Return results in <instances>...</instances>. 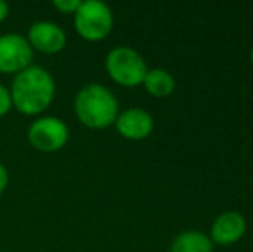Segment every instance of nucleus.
Masks as SVG:
<instances>
[{
  "mask_svg": "<svg viewBox=\"0 0 253 252\" xmlns=\"http://www.w3.org/2000/svg\"><path fill=\"white\" fill-rule=\"evenodd\" d=\"M12 109V99H10V92L7 87L0 83V118L7 116Z\"/></svg>",
  "mask_w": 253,
  "mask_h": 252,
  "instance_id": "obj_13",
  "label": "nucleus"
},
{
  "mask_svg": "<svg viewBox=\"0 0 253 252\" xmlns=\"http://www.w3.org/2000/svg\"><path fill=\"white\" fill-rule=\"evenodd\" d=\"M74 30L83 40L100 42L114 28L112 9L102 0H84L74 12Z\"/></svg>",
  "mask_w": 253,
  "mask_h": 252,
  "instance_id": "obj_4",
  "label": "nucleus"
},
{
  "mask_svg": "<svg viewBox=\"0 0 253 252\" xmlns=\"http://www.w3.org/2000/svg\"><path fill=\"white\" fill-rule=\"evenodd\" d=\"M28 142L38 152L52 154L64 149L69 142V126L57 116H40L28 128Z\"/></svg>",
  "mask_w": 253,
  "mask_h": 252,
  "instance_id": "obj_5",
  "label": "nucleus"
},
{
  "mask_svg": "<svg viewBox=\"0 0 253 252\" xmlns=\"http://www.w3.org/2000/svg\"><path fill=\"white\" fill-rule=\"evenodd\" d=\"M153 125L155 123H153L152 114L143 107H129L119 111L116 123H114L121 137L133 142L145 140L153 131Z\"/></svg>",
  "mask_w": 253,
  "mask_h": 252,
  "instance_id": "obj_8",
  "label": "nucleus"
},
{
  "mask_svg": "<svg viewBox=\"0 0 253 252\" xmlns=\"http://www.w3.org/2000/svg\"><path fill=\"white\" fill-rule=\"evenodd\" d=\"M141 85H143L145 90H147L152 97L164 99V97H169L174 92V88H176V80H174V76L167 69L153 67V69L147 71L145 80Z\"/></svg>",
  "mask_w": 253,
  "mask_h": 252,
  "instance_id": "obj_11",
  "label": "nucleus"
},
{
  "mask_svg": "<svg viewBox=\"0 0 253 252\" xmlns=\"http://www.w3.org/2000/svg\"><path fill=\"white\" fill-rule=\"evenodd\" d=\"M250 61H252V64H253V47H252V50H250Z\"/></svg>",
  "mask_w": 253,
  "mask_h": 252,
  "instance_id": "obj_16",
  "label": "nucleus"
},
{
  "mask_svg": "<svg viewBox=\"0 0 253 252\" xmlns=\"http://www.w3.org/2000/svg\"><path fill=\"white\" fill-rule=\"evenodd\" d=\"M53 9H57L62 14H73L78 10V7L81 5V0H53L52 2Z\"/></svg>",
  "mask_w": 253,
  "mask_h": 252,
  "instance_id": "obj_12",
  "label": "nucleus"
},
{
  "mask_svg": "<svg viewBox=\"0 0 253 252\" xmlns=\"http://www.w3.org/2000/svg\"><path fill=\"white\" fill-rule=\"evenodd\" d=\"M7 185H9V171H7L5 164L0 162V197L7 190Z\"/></svg>",
  "mask_w": 253,
  "mask_h": 252,
  "instance_id": "obj_14",
  "label": "nucleus"
},
{
  "mask_svg": "<svg viewBox=\"0 0 253 252\" xmlns=\"http://www.w3.org/2000/svg\"><path fill=\"white\" fill-rule=\"evenodd\" d=\"M169 252H213V244L200 230H184L170 244Z\"/></svg>",
  "mask_w": 253,
  "mask_h": 252,
  "instance_id": "obj_10",
  "label": "nucleus"
},
{
  "mask_svg": "<svg viewBox=\"0 0 253 252\" xmlns=\"http://www.w3.org/2000/svg\"><path fill=\"white\" fill-rule=\"evenodd\" d=\"M74 114L78 121L90 130H105L116 123L119 102L112 90L100 83H88L74 97Z\"/></svg>",
  "mask_w": 253,
  "mask_h": 252,
  "instance_id": "obj_2",
  "label": "nucleus"
},
{
  "mask_svg": "<svg viewBox=\"0 0 253 252\" xmlns=\"http://www.w3.org/2000/svg\"><path fill=\"white\" fill-rule=\"evenodd\" d=\"M33 49L19 33L0 35V73L14 74L33 64Z\"/></svg>",
  "mask_w": 253,
  "mask_h": 252,
  "instance_id": "obj_6",
  "label": "nucleus"
},
{
  "mask_svg": "<svg viewBox=\"0 0 253 252\" xmlns=\"http://www.w3.org/2000/svg\"><path fill=\"white\" fill-rule=\"evenodd\" d=\"M28 44L31 49L42 54H59L66 49L67 45V35L60 24L53 21H35L30 26L26 35Z\"/></svg>",
  "mask_w": 253,
  "mask_h": 252,
  "instance_id": "obj_7",
  "label": "nucleus"
},
{
  "mask_svg": "<svg viewBox=\"0 0 253 252\" xmlns=\"http://www.w3.org/2000/svg\"><path fill=\"white\" fill-rule=\"evenodd\" d=\"M9 12H10V7L5 0H0V24L9 17Z\"/></svg>",
  "mask_w": 253,
  "mask_h": 252,
  "instance_id": "obj_15",
  "label": "nucleus"
},
{
  "mask_svg": "<svg viewBox=\"0 0 253 252\" xmlns=\"http://www.w3.org/2000/svg\"><path fill=\"white\" fill-rule=\"evenodd\" d=\"M105 71L114 83L126 88H134L143 83L148 66L138 50L126 45H119L105 55Z\"/></svg>",
  "mask_w": 253,
  "mask_h": 252,
  "instance_id": "obj_3",
  "label": "nucleus"
},
{
  "mask_svg": "<svg viewBox=\"0 0 253 252\" xmlns=\"http://www.w3.org/2000/svg\"><path fill=\"white\" fill-rule=\"evenodd\" d=\"M247 232V219L238 211H226L213 219L210 226V240L217 246H233L243 239Z\"/></svg>",
  "mask_w": 253,
  "mask_h": 252,
  "instance_id": "obj_9",
  "label": "nucleus"
},
{
  "mask_svg": "<svg viewBox=\"0 0 253 252\" xmlns=\"http://www.w3.org/2000/svg\"><path fill=\"white\" fill-rule=\"evenodd\" d=\"M9 92L16 111L24 116H40L52 105L57 85L50 71L31 64L14 76Z\"/></svg>",
  "mask_w": 253,
  "mask_h": 252,
  "instance_id": "obj_1",
  "label": "nucleus"
}]
</instances>
